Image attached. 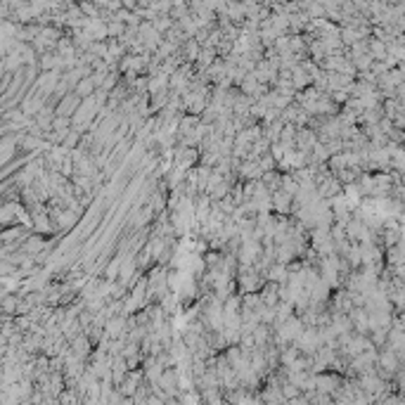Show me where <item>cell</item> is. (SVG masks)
<instances>
[{
  "instance_id": "6da1fadb",
  "label": "cell",
  "mask_w": 405,
  "mask_h": 405,
  "mask_svg": "<svg viewBox=\"0 0 405 405\" xmlns=\"http://www.w3.org/2000/svg\"><path fill=\"white\" fill-rule=\"evenodd\" d=\"M79 100H81V98L76 95V92H72V95H66V98L57 105V114H62V116H74V114H76V109L81 107Z\"/></svg>"
},
{
  "instance_id": "7a4b0ae2",
  "label": "cell",
  "mask_w": 405,
  "mask_h": 405,
  "mask_svg": "<svg viewBox=\"0 0 405 405\" xmlns=\"http://www.w3.org/2000/svg\"><path fill=\"white\" fill-rule=\"evenodd\" d=\"M92 88H95V81L85 79V81H81V83L76 85V95H79V98H88V95L92 92Z\"/></svg>"
}]
</instances>
